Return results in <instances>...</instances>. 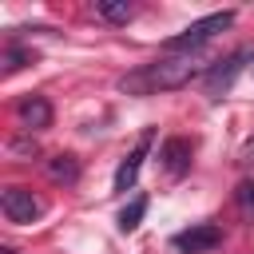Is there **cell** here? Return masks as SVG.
Returning a JSON list of instances; mask_svg holds the SVG:
<instances>
[{"mask_svg": "<svg viewBox=\"0 0 254 254\" xmlns=\"http://www.w3.org/2000/svg\"><path fill=\"white\" fill-rule=\"evenodd\" d=\"M95 12H99L107 24H127V20L135 16V8H131V4H123V0H99V4H95Z\"/></svg>", "mask_w": 254, "mask_h": 254, "instance_id": "11", "label": "cell"}, {"mask_svg": "<svg viewBox=\"0 0 254 254\" xmlns=\"http://www.w3.org/2000/svg\"><path fill=\"white\" fill-rule=\"evenodd\" d=\"M190 155H194V147H190V139H183V135H171V139H163V147H159V163H163V171H167L171 179H183V175L190 171Z\"/></svg>", "mask_w": 254, "mask_h": 254, "instance_id": "6", "label": "cell"}, {"mask_svg": "<svg viewBox=\"0 0 254 254\" xmlns=\"http://www.w3.org/2000/svg\"><path fill=\"white\" fill-rule=\"evenodd\" d=\"M234 198H238V206H242L246 214H254V179H246V183H238V190H234Z\"/></svg>", "mask_w": 254, "mask_h": 254, "instance_id": "13", "label": "cell"}, {"mask_svg": "<svg viewBox=\"0 0 254 254\" xmlns=\"http://www.w3.org/2000/svg\"><path fill=\"white\" fill-rule=\"evenodd\" d=\"M238 163H246V167H254V135L242 143V151H238Z\"/></svg>", "mask_w": 254, "mask_h": 254, "instance_id": "15", "label": "cell"}, {"mask_svg": "<svg viewBox=\"0 0 254 254\" xmlns=\"http://www.w3.org/2000/svg\"><path fill=\"white\" fill-rule=\"evenodd\" d=\"M0 210H4L8 222L28 226V222H36V218L44 214V198L32 194L28 187H4V194H0Z\"/></svg>", "mask_w": 254, "mask_h": 254, "instance_id": "3", "label": "cell"}, {"mask_svg": "<svg viewBox=\"0 0 254 254\" xmlns=\"http://www.w3.org/2000/svg\"><path fill=\"white\" fill-rule=\"evenodd\" d=\"M234 24V12L226 8V12H210V16H202V20H194V24H187L179 36H171L167 44H163V52L167 56H187V52H194V48H202L210 36H218V32H226Z\"/></svg>", "mask_w": 254, "mask_h": 254, "instance_id": "2", "label": "cell"}, {"mask_svg": "<svg viewBox=\"0 0 254 254\" xmlns=\"http://www.w3.org/2000/svg\"><path fill=\"white\" fill-rule=\"evenodd\" d=\"M36 56L32 52H24V48H8L4 52V75H12V71H20V67H28Z\"/></svg>", "mask_w": 254, "mask_h": 254, "instance_id": "12", "label": "cell"}, {"mask_svg": "<svg viewBox=\"0 0 254 254\" xmlns=\"http://www.w3.org/2000/svg\"><path fill=\"white\" fill-rule=\"evenodd\" d=\"M44 171H48V179H52V183L71 187V183L79 179V159H75L71 151H60V155H52V159L44 163Z\"/></svg>", "mask_w": 254, "mask_h": 254, "instance_id": "9", "label": "cell"}, {"mask_svg": "<svg viewBox=\"0 0 254 254\" xmlns=\"http://www.w3.org/2000/svg\"><path fill=\"white\" fill-rule=\"evenodd\" d=\"M143 214H147V194H135L123 210H119V230L123 234H131V230H139V222H143Z\"/></svg>", "mask_w": 254, "mask_h": 254, "instance_id": "10", "label": "cell"}, {"mask_svg": "<svg viewBox=\"0 0 254 254\" xmlns=\"http://www.w3.org/2000/svg\"><path fill=\"white\" fill-rule=\"evenodd\" d=\"M151 143H155V131H143V135H139V143H135V151H131V155L119 163V171H115V190H131V187H135L139 167H143V159H147Z\"/></svg>", "mask_w": 254, "mask_h": 254, "instance_id": "7", "label": "cell"}, {"mask_svg": "<svg viewBox=\"0 0 254 254\" xmlns=\"http://www.w3.org/2000/svg\"><path fill=\"white\" fill-rule=\"evenodd\" d=\"M16 119L24 131H44V127H52V103L44 95H24L16 103Z\"/></svg>", "mask_w": 254, "mask_h": 254, "instance_id": "8", "label": "cell"}, {"mask_svg": "<svg viewBox=\"0 0 254 254\" xmlns=\"http://www.w3.org/2000/svg\"><path fill=\"white\" fill-rule=\"evenodd\" d=\"M198 71H202V60H198L194 52H187V56H163V60H151V64H143L139 71L123 75L119 87H123L127 95H155V91L187 87Z\"/></svg>", "mask_w": 254, "mask_h": 254, "instance_id": "1", "label": "cell"}, {"mask_svg": "<svg viewBox=\"0 0 254 254\" xmlns=\"http://www.w3.org/2000/svg\"><path fill=\"white\" fill-rule=\"evenodd\" d=\"M12 155H24V159H32V155H36V143H32V139H12Z\"/></svg>", "mask_w": 254, "mask_h": 254, "instance_id": "14", "label": "cell"}, {"mask_svg": "<svg viewBox=\"0 0 254 254\" xmlns=\"http://www.w3.org/2000/svg\"><path fill=\"white\" fill-rule=\"evenodd\" d=\"M0 254H16V250H0Z\"/></svg>", "mask_w": 254, "mask_h": 254, "instance_id": "16", "label": "cell"}, {"mask_svg": "<svg viewBox=\"0 0 254 254\" xmlns=\"http://www.w3.org/2000/svg\"><path fill=\"white\" fill-rule=\"evenodd\" d=\"M214 246H222V230L214 222H194L175 234V250H183V254H210Z\"/></svg>", "mask_w": 254, "mask_h": 254, "instance_id": "5", "label": "cell"}, {"mask_svg": "<svg viewBox=\"0 0 254 254\" xmlns=\"http://www.w3.org/2000/svg\"><path fill=\"white\" fill-rule=\"evenodd\" d=\"M246 60H254V48L246 44V48H238V52H230L226 60H218V64H210L206 67V95H222V91H230V83H234V75L246 67Z\"/></svg>", "mask_w": 254, "mask_h": 254, "instance_id": "4", "label": "cell"}]
</instances>
